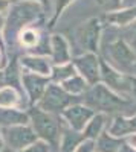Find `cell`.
Masks as SVG:
<instances>
[{
    "instance_id": "14",
    "label": "cell",
    "mask_w": 136,
    "mask_h": 152,
    "mask_svg": "<svg viewBox=\"0 0 136 152\" xmlns=\"http://www.w3.org/2000/svg\"><path fill=\"white\" fill-rule=\"evenodd\" d=\"M101 73H103L104 81L109 84V87L115 88L118 91H130L129 81H126L119 73H116L110 66H107L106 62H101Z\"/></svg>"
},
{
    "instance_id": "24",
    "label": "cell",
    "mask_w": 136,
    "mask_h": 152,
    "mask_svg": "<svg viewBox=\"0 0 136 152\" xmlns=\"http://www.w3.org/2000/svg\"><path fill=\"white\" fill-rule=\"evenodd\" d=\"M17 152H51V145L46 143L44 140H37L35 143L29 145L28 148H24Z\"/></svg>"
},
{
    "instance_id": "28",
    "label": "cell",
    "mask_w": 136,
    "mask_h": 152,
    "mask_svg": "<svg viewBox=\"0 0 136 152\" xmlns=\"http://www.w3.org/2000/svg\"><path fill=\"white\" fill-rule=\"evenodd\" d=\"M11 5H12V0H0V14L6 15V12L9 11Z\"/></svg>"
},
{
    "instance_id": "25",
    "label": "cell",
    "mask_w": 136,
    "mask_h": 152,
    "mask_svg": "<svg viewBox=\"0 0 136 152\" xmlns=\"http://www.w3.org/2000/svg\"><path fill=\"white\" fill-rule=\"evenodd\" d=\"M70 2H73V0H57V5H55V14H54V18L51 21V26H54V23L57 21V18L61 15V12H63L69 5Z\"/></svg>"
},
{
    "instance_id": "33",
    "label": "cell",
    "mask_w": 136,
    "mask_h": 152,
    "mask_svg": "<svg viewBox=\"0 0 136 152\" xmlns=\"http://www.w3.org/2000/svg\"><path fill=\"white\" fill-rule=\"evenodd\" d=\"M5 148V142H3V135H2V128H0V152Z\"/></svg>"
},
{
    "instance_id": "8",
    "label": "cell",
    "mask_w": 136,
    "mask_h": 152,
    "mask_svg": "<svg viewBox=\"0 0 136 152\" xmlns=\"http://www.w3.org/2000/svg\"><path fill=\"white\" fill-rule=\"evenodd\" d=\"M100 20L98 18H90L89 21H86L78 31V41L80 44L89 50V52L95 53L98 50V43H100Z\"/></svg>"
},
{
    "instance_id": "9",
    "label": "cell",
    "mask_w": 136,
    "mask_h": 152,
    "mask_svg": "<svg viewBox=\"0 0 136 152\" xmlns=\"http://www.w3.org/2000/svg\"><path fill=\"white\" fill-rule=\"evenodd\" d=\"M18 64L21 67V72L24 73H37V75H43V76H51L52 73V61L47 59L44 55H24L20 58Z\"/></svg>"
},
{
    "instance_id": "23",
    "label": "cell",
    "mask_w": 136,
    "mask_h": 152,
    "mask_svg": "<svg viewBox=\"0 0 136 152\" xmlns=\"http://www.w3.org/2000/svg\"><path fill=\"white\" fill-rule=\"evenodd\" d=\"M122 143L119 140H115L107 134H101L98 138V151L100 152H119Z\"/></svg>"
},
{
    "instance_id": "10",
    "label": "cell",
    "mask_w": 136,
    "mask_h": 152,
    "mask_svg": "<svg viewBox=\"0 0 136 152\" xmlns=\"http://www.w3.org/2000/svg\"><path fill=\"white\" fill-rule=\"evenodd\" d=\"M109 52L112 59L122 69L133 67V62L136 59V53L132 49V46L124 40H116L109 46Z\"/></svg>"
},
{
    "instance_id": "21",
    "label": "cell",
    "mask_w": 136,
    "mask_h": 152,
    "mask_svg": "<svg viewBox=\"0 0 136 152\" xmlns=\"http://www.w3.org/2000/svg\"><path fill=\"white\" fill-rule=\"evenodd\" d=\"M86 79L83 78L81 75H73L72 78H69L67 81L61 82V87L64 88V90L72 94V96H77V94H81L84 90H86Z\"/></svg>"
},
{
    "instance_id": "18",
    "label": "cell",
    "mask_w": 136,
    "mask_h": 152,
    "mask_svg": "<svg viewBox=\"0 0 136 152\" xmlns=\"http://www.w3.org/2000/svg\"><path fill=\"white\" fill-rule=\"evenodd\" d=\"M133 131H136V119L116 117L112 126H110V134L112 135H124Z\"/></svg>"
},
{
    "instance_id": "3",
    "label": "cell",
    "mask_w": 136,
    "mask_h": 152,
    "mask_svg": "<svg viewBox=\"0 0 136 152\" xmlns=\"http://www.w3.org/2000/svg\"><path fill=\"white\" fill-rule=\"evenodd\" d=\"M86 104L90 108H96L101 111H116L126 108L129 104L127 100L118 97L110 88H107L103 84L93 85L92 90L86 94Z\"/></svg>"
},
{
    "instance_id": "34",
    "label": "cell",
    "mask_w": 136,
    "mask_h": 152,
    "mask_svg": "<svg viewBox=\"0 0 136 152\" xmlns=\"http://www.w3.org/2000/svg\"><path fill=\"white\" fill-rule=\"evenodd\" d=\"M135 72H136V64H135Z\"/></svg>"
},
{
    "instance_id": "31",
    "label": "cell",
    "mask_w": 136,
    "mask_h": 152,
    "mask_svg": "<svg viewBox=\"0 0 136 152\" xmlns=\"http://www.w3.org/2000/svg\"><path fill=\"white\" fill-rule=\"evenodd\" d=\"M103 3L107 8H116V6H119V0H103Z\"/></svg>"
},
{
    "instance_id": "32",
    "label": "cell",
    "mask_w": 136,
    "mask_h": 152,
    "mask_svg": "<svg viewBox=\"0 0 136 152\" xmlns=\"http://www.w3.org/2000/svg\"><path fill=\"white\" fill-rule=\"evenodd\" d=\"M119 152H135L130 146H127V145H122L121 146V149H119Z\"/></svg>"
},
{
    "instance_id": "30",
    "label": "cell",
    "mask_w": 136,
    "mask_h": 152,
    "mask_svg": "<svg viewBox=\"0 0 136 152\" xmlns=\"http://www.w3.org/2000/svg\"><path fill=\"white\" fill-rule=\"evenodd\" d=\"M129 88H130V93L136 97V78H129Z\"/></svg>"
},
{
    "instance_id": "5",
    "label": "cell",
    "mask_w": 136,
    "mask_h": 152,
    "mask_svg": "<svg viewBox=\"0 0 136 152\" xmlns=\"http://www.w3.org/2000/svg\"><path fill=\"white\" fill-rule=\"evenodd\" d=\"M73 99L75 97L72 94H69L61 85L49 84L43 97L40 99V102L37 104V107H40L41 110H44L47 113L58 114V113H63L67 107H70Z\"/></svg>"
},
{
    "instance_id": "15",
    "label": "cell",
    "mask_w": 136,
    "mask_h": 152,
    "mask_svg": "<svg viewBox=\"0 0 136 152\" xmlns=\"http://www.w3.org/2000/svg\"><path fill=\"white\" fill-rule=\"evenodd\" d=\"M81 140H84V135H80L78 131H64L61 134V140L58 143L60 152H75Z\"/></svg>"
},
{
    "instance_id": "11",
    "label": "cell",
    "mask_w": 136,
    "mask_h": 152,
    "mask_svg": "<svg viewBox=\"0 0 136 152\" xmlns=\"http://www.w3.org/2000/svg\"><path fill=\"white\" fill-rule=\"evenodd\" d=\"M73 66L80 72V75L89 84H96L100 72H98V58L95 53H84L78 58L73 59Z\"/></svg>"
},
{
    "instance_id": "26",
    "label": "cell",
    "mask_w": 136,
    "mask_h": 152,
    "mask_svg": "<svg viewBox=\"0 0 136 152\" xmlns=\"http://www.w3.org/2000/svg\"><path fill=\"white\" fill-rule=\"evenodd\" d=\"M8 62V56H6V44L3 41H0V70H5Z\"/></svg>"
},
{
    "instance_id": "7",
    "label": "cell",
    "mask_w": 136,
    "mask_h": 152,
    "mask_svg": "<svg viewBox=\"0 0 136 152\" xmlns=\"http://www.w3.org/2000/svg\"><path fill=\"white\" fill-rule=\"evenodd\" d=\"M63 119L69 123V126L73 131L81 132L90 119L93 117V111L90 107H84V105H70L67 107L63 113H61Z\"/></svg>"
},
{
    "instance_id": "6",
    "label": "cell",
    "mask_w": 136,
    "mask_h": 152,
    "mask_svg": "<svg viewBox=\"0 0 136 152\" xmlns=\"http://www.w3.org/2000/svg\"><path fill=\"white\" fill-rule=\"evenodd\" d=\"M21 87L31 104H38L43 97L49 82V76L37 75V73H21Z\"/></svg>"
},
{
    "instance_id": "22",
    "label": "cell",
    "mask_w": 136,
    "mask_h": 152,
    "mask_svg": "<svg viewBox=\"0 0 136 152\" xmlns=\"http://www.w3.org/2000/svg\"><path fill=\"white\" fill-rule=\"evenodd\" d=\"M104 123H106V116H104V114H96V116H93L90 119V122L87 123V126H86L84 137L90 138V140H93V138H96V137H100Z\"/></svg>"
},
{
    "instance_id": "19",
    "label": "cell",
    "mask_w": 136,
    "mask_h": 152,
    "mask_svg": "<svg viewBox=\"0 0 136 152\" xmlns=\"http://www.w3.org/2000/svg\"><path fill=\"white\" fill-rule=\"evenodd\" d=\"M75 75V66L67 62V64H54L52 67V73H51V78L54 82H64L69 78Z\"/></svg>"
},
{
    "instance_id": "1",
    "label": "cell",
    "mask_w": 136,
    "mask_h": 152,
    "mask_svg": "<svg viewBox=\"0 0 136 152\" xmlns=\"http://www.w3.org/2000/svg\"><path fill=\"white\" fill-rule=\"evenodd\" d=\"M41 14V5L37 0H20L12 3L5 15L3 38L6 46L17 41L18 34L29 26V23L37 20Z\"/></svg>"
},
{
    "instance_id": "17",
    "label": "cell",
    "mask_w": 136,
    "mask_h": 152,
    "mask_svg": "<svg viewBox=\"0 0 136 152\" xmlns=\"http://www.w3.org/2000/svg\"><path fill=\"white\" fill-rule=\"evenodd\" d=\"M20 104V93L12 85L0 87V107H17Z\"/></svg>"
},
{
    "instance_id": "12",
    "label": "cell",
    "mask_w": 136,
    "mask_h": 152,
    "mask_svg": "<svg viewBox=\"0 0 136 152\" xmlns=\"http://www.w3.org/2000/svg\"><path fill=\"white\" fill-rule=\"evenodd\" d=\"M49 53L54 64H67L70 59V50L63 35H52L49 38Z\"/></svg>"
},
{
    "instance_id": "2",
    "label": "cell",
    "mask_w": 136,
    "mask_h": 152,
    "mask_svg": "<svg viewBox=\"0 0 136 152\" xmlns=\"http://www.w3.org/2000/svg\"><path fill=\"white\" fill-rule=\"evenodd\" d=\"M29 125L40 140H44L51 146L60 143V126L52 113H47L40 107H34L29 111Z\"/></svg>"
},
{
    "instance_id": "16",
    "label": "cell",
    "mask_w": 136,
    "mask_h": 152,
    "mask_svg": "<svg viewBox=\"0 0 136 152\" xmlns=\"http://www.w3.org/2000/svg\"><path fill=\"white\" fill-rule=\"evenodd\" d=\"M106 18L110 24H115V26H127V24L136 20V8L119 11V12H112V14H107Z\"/></svg>"
},
{
    "instance_id": "20",
    "label": "cell",
    "mask_w": 136,
    "mask_h": 152,
    "mask_svg": "<svg viewBox=\"0 0 136 152\" xmlns=\"http://www.w3.org/2000/svg\"><path fill=\"white\" fill-rule=\"evenodd\" d=\"M17 43L23 47H26V49H32L35 46H38L40 43V34L37 32L34 28H24L18 37H17Z\"/></svg>"
},
{
    "instance_id": "29",
    "label": "cell",
    "mask_w": 136,
    "mask_h": 152,
    "mask_svg": "<svg viewBox=\"0 0 136 152\" xmlns=\"http://www.w3.org/2000/svg\"><path fill=\"white\" fill-rule=\"evenodd\" d=\"M127 35H129L127 41H129V44L132 46V49L135 50V53H136V28H135L133 31H130Z\"/></svg>"
},
{
    "instance_id": "4",
    "label": "cell",
    "mask_w": 136,
    "mask_h": 152,
    "mask_svg": "<svg viewBox=\"0 0 136 152\" xmlns=\"http://www.w3.org/2000/svg\"><path fill=\"white\" fill-rule=\"evenodd\" d=\"M2 135H3L5 146L11 152L21 151L28 148L29 145L35 143L37 140H40L31 125H16V126L2 128Z\"/></svg>"
},
{
    "instance_id": "13",
    "label": "cell",
    "mask_w": 136,
    "mask_h": 152,
    "mask_svg": "<svg viewBox=\"0 0 136 152\" xmlns=\"http://www.w3.org/2000/svg\"><path fill=\"white\" fill-rule=\"evenodd\" d=\"M16 125H29V113L18 107H0V128Z\"/></svg>"
},
{
    "instance_id": "27",
    "label": "cell",
    "mask_w": 136,
    "mask_h": 152,
    "mask_svg": "<svg viewBox=\"0 0 136 152\" xmlns=\"http://www.w3.org/2000/svg\"><path fill=\"white\" fill-rule=\"evenodd\" d=\"M93 140H84L80 143V146L75 149V152H93Z\"/></svg>"
}]
</instances>
